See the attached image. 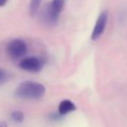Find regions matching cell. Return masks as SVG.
Returning a JSON list of instances; mask_svg holds the SVG:
<instances>
[{"instance_id": "6da1fadb", "label": "cell", "mask_w": 127, "mask_h": 127, "mask_svg": "<svg viewBox=\"0 0 127 127\" xmlns=\"http://www.w3.org/2000/svg\"><path fill=\"white\" fill-rule=\"evenodd\" d=\"M46 92L43 84L35 81H24L15 90V96L18 98L27 100H37L42 98Z\"/></svg>"}, {"instance_id": "7a4b0ae2", "label": "cell", "mask_w": 127, "mask_h": 127, "mask_svg": "<svg viewBox=\"0 0 127 127\" xmlns=\"http://www.w3.org/2000/svg\"><path fill=\"white\" fill-rule=\"evenodd\" d=\"M27 44L24 40L19 38L12 39L10 41L6 47V51L10 58L12 59H20L27 53Z\"/></svg>"}, {"instance_id": "3957f363", "label": "cell", "mask_w": 127, "mask_h": 127, "mask_svg": "<svg viewBox=\"0 0 127 127\" xmlns=\"http://www.w3.org/2000/svg\"><path fill=\"white\" fill-rule=\"evenodd\" d=\"M19 67L28 72L37 73L43 69V63L37 57H27L21 59L19 62Z\"/></svg>"}, {"instance_id": "277c9868", "label": "cell", "mask_w": 127, "mask_h": 127, "mask_svg": "<svg viewBox=\"0 0 127 127\" xmlns=\"http://www.w3.org/2000/svg\"><path fill=\"white\" fill-rule=\"evenodd\" d=\"M107 21L108 12L107 11L101 12L100 15L98 16V18H97V21H96L93 31L92 32V35H91L92 40H97V39H98L103 35V33L104 32V30H105L106 25H107Z\"/></svg>"}, {"instance_id": "5b68a950", "label": "cell", "mask_w": 127, "mask_h": 127, "mask_svg": "<svg viewBox=\"0 0 127 127\" xmlns=\"http://www.w3.org/2000/svg\"><path fill=\"white\" fill-rule=\"evenodd\" d=\"M65 0H53L48 12V18L51 23H56L64 5Z\"/></svg>"}, {"instance_id": "8992f818", "label": "cell", "mask_w": 127, "mask_h": 127, "mask_svg": "<svg viewBox=\"0 0 127 127\" xmlns=\"http://www.w3.org/2000/svg\"><path fill=\"white\" fill-rule=\"evenodd\" d=\"M77 107L75 104L70 99H64L58 104V113L61 116H64L69 113L72 112V111H76Z\"/></svg>"}, {"instance_id": "52a82bcc", "label": "cell", "mask_w": 127, "mask_h": 127, "mask_svg": "<svg viewBox=\"0 0 127 127\" xmlns=\"http://www.w3.org/2000/svg\"><path fill=\"white\" fill-rule=\"evenodd\" d=\"M11 118L15 123L21 124L25 120V114L21 111H14L11 113Z\"/></svg>"}, {"instance_id": "ba28073f", "label": "cell", "mask_w": 127, "mask_h": 127, "mask_svg": "<svg viewBox=\"0 0 127 127\" xmlns=\"http://www.w3.org/2000/svg\"><path fill=\"white\" fill-rule=\"evenodd\" d=\"M41 1L42 0H32L30 4V12L31 15L33 16L37 13V10L39 8V5L41 4Z\"/></svg>"}, {"instance_id": "9c48e42d", "label": "cell", "mask_w": 127, "mask_h": 127, "mask_svg": "<svg viewBox=\"0 0 127 127\" xmlns=\"http://www.w3.org/2000/svg\"><path fill=\"white\" fill-rule=\"evenodd\" d=\"M10 78L9 73L5 71V70L0 68V86L7 83L8 80Z\"/></svg>"}, {"instance_id": "30bf717a", "label": "cell", "mask_w": 127, "mask_h": 127, "mask_svg": "<svg viewBox=\"0 0 127 127\" xmlns=\"http://www.w3.org/2000/svg\"><path fill=\"white\" fill-rule=\"evenodd\" d=\"M61 115L59 114V113H51V115H50V118H51V120H53V121H57V120H59L62 118Z\"/></svg>"}, {"instance_id": "8fae6325", "label": "cell", "mask_w": 127, "mask_h": 127, "mask_svg": "<svg viewBox=\"0 0 127 127\" xmlns=\"http://www.w3.org/2000/svg\"><path fill=\"white\" fill-rule=\"evenodd\" d=\"M0 127H9V126H8V124L5 121L2 120V121H0Z\"/></svg>"}, {"instance_id": "7c38bea8", "label": "cell", "mask_w": 127, "mask_h": 127, "mask_svg": "<svg viewBox=\"0 0 127 127\" xmlns=\"http://www.w3.org/2000/svg\"><path fill=\"white\" fill-rule=\"evenodd\" d=\"M8 0H0V7L5 5V4L7 3Z\"/></svg>"}]
</instances>
